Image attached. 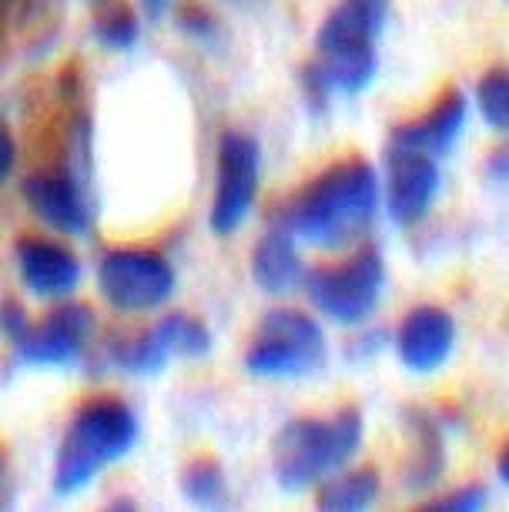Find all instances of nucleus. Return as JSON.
I'll return each instance as SVG.
<instances>
[{
	"instance_id": "ddd939ff",
	"label": "nucleus",
	"mask_w": 509,
	"mask_h": 512,
	"mask_svg": "<svg viewBox=\"0 0 509 512\" xmlns=\"http://www.w3.org/2000/svg\"><path fill=\"white\" fill-rule=\"evenodd\" d=\"M389 21V0H339L315 34L319 54H366L376 51Z\"/></svg>"
},
{
	"instance_id": "f8f14e48",
	"label": "nucleus",
	"mask_w": 509,
	"mask_h": 512,
	"mask_svg": "<svg viewBox=\"0 0 509 512\" xmlns=\"http://www.w3.org/2000/svg\"><path fill=\"white\" fill-rule=\"evenodd\" d=\"M24 198L34 208V215L51 225L61 235L81 238L91 231V205L84 195L81 181L67 171H41L24 181Z\"/></svg>"
},
{
	"instance_id": "f03ea898",
	"label": "nucleus",
	"mask_w": 509,
	"mask_h": 512,
	"mask_svg": "<svg viewBox=\"0 0 509 512\" xmlns=\"http://www.w3.org/2000/svg\"><path fill=\"white\" fill-rule=\"evenodd\" d=\"M141 422L128 402L121 399H91L81 405L67 422V432L57 449L54 466V492L74 496L88 489L101 469L121 462L138 446Z\"/></svg>"
},
{
	"instance_id": "5701e85b",
	"label": "nucleus",
	"mask_w": 509,
	"mask_h": 512,
	"mask_svg": "<svg viewBox=\"0 0 509 512\" xmlns=\"http://www.w3.org/2000/svg\"><path fill=\"white\" fill-rule=\"evenodd\" d=\"M31 325V318H27V312L17 302H11V298H7V302H0V332H4L7 338H21V332L24 328Z\"/></svg>"
},
{
	"instance_id": "b1692460",
	"label": "nucleus",
	"mask_w": 509,
	"mask_h": 512,
	"mask_svg": "<svg viewBox=\"0 0 509 512\" xmlns=\"http://www.w3.org/2000/svg\"><path fill=\"white\" fill-rule=\"evenodd\" d=\"M14 161H17V144H14V134L0 121V181H7V175L14 171Z\"/></svg>"
},
{
	"instance_id": "bb28decb",
	"label": "nucleus",
	"mask_w": 509,
	"mask_h": 512,
	"mask_svg": "<svg viewBox=\"0 0 509 512\" xmlns=\"http://www.w3.org/2000/svg\"><path fill=\"white\" fill-rule=\"evenodd\" d=\"M24 7H27V0H0V44H4L7 27L17 21V14H21Z\"/></svg>"
},
{
	"instance_id": "6ab92c4d",
	"label": "nucleus",
	"mask_w": 509,
	"mask_h": 512,
	"mask_svg": "<svg viewBox=\"0 0 509 512\" xmlns=\"http://www.w3.org/2000/svg\"><path fill=\"white\" fill-rule=\"evenodd\" d=\"M181 496L198 509H225L232 502L225 469L215 459H195L181 472Z\"/></svg>"
},
{
	"instance_id": "423d86ee",
	"label": "nucleus",
	"mask_w": 509,
	"mask_h": 512,
	"mask_svg": "<svg viewBox=\"0 0 509 512\" xmlns=\"http://www.w3.org/2000/svg\"><path fill=\"white\" fill-rule=\"evenodd\" d=\"M211 332L191 315H165L138 335L111 342V365L128 375H158L171 359H205Z\"/></svg>"
},
{
	"instance_id": "aec40b11",
	"label": "nucleus",
	"mask_w": 509,
	"mask_h": 512,
	"mask_svg": "<svg viewBox=\"0 0 509 512\" xmlns=\"http://www.w3.org/2000/svg\"><path fill=\"white\" fill-rule=\"evenodd\" d=\"M476 104L489 128L509 131V71H489L476 84Z\"/></svg>"
},
{
	"instance_id": "4468645a",
	"label": "nucleus",
	"mask_w": 509,
	"mask_h": 512,
	"mask_svg": "<svg viewBox=\"0 0 509 512\" xmlns=\"http://www.w3.org/2000/svg\"><path fill=\"white\" fill-rule=\"evenodd\" d=\"M17 275L34 298H67L81 285V262L47 238H21L14 248Z\"/></svg>"
},
{
	"instance_id": "cd10ccee",
	"label": "nucleus",
	"mask_w": 509,
	"mask_h": 512,
	"mask_svg": "<svg viewBox=\"0 0 509 512\" xmlns=\"http://www.w3.org/2000/svg\"><path fill=\"white\" fill-rule=\"evenodd\" d=\"M496 476H499V482L503 486H509V446L499 452V462H496Z\"/></svg>"
},
{
	"instance_id": "20e7f679",
	"label": "nucleus",
	"mask_w": 509,
	"mask_h": 512,
	"mask_svg": "<svg viewBox=\"0 0 509 512\" xmlns=\"http://www.w3.org/2000/svg\"><path fill=\"white\" fill-rule=\"evenodd\" d=\"M325 362V332L312 315L295 308L268 312L245 355L255 379H305Z\"/></svg>"
},
{
	"instance_id": "9d476101",
	"label": "nucleus",
	"mask_w": 509,
	"mask_h": 512,
	"mask_svg": "<svg viewBox=\"0 0 509 512\" xmlns=\"http://www.w3.org/2000/svg\"><path fill=\"white\" fill-rule=\"evenodd\" d=\"M439 161L386 148V208L396 225H416L439 195Z\"/></svg>"
},
{
	"instance_id": "412c9836",
	"label": "nucleus",
	"mask_w": 509,
	"mask_h": 512,
	"mask_svg": "<svg viewBox=\"0 0 509 512\" xmlns=\"http://www.w3.org/2000/svg\"><path fill=\"white\" fill-rule=\"evenodd\" d=\"M94 34H98V41L104 47H111V51H131L141 34L138 17H134L128 7H114V11H108L94 24Z\"/></svg>"
},
{
	"instance_id": "9b49d317",
	"label": "nucleus",
	"mask_w": 509,
	"mask_h": 512,
	"mask_svg": "<svg viewBox=\"0 0 509 512\" xmlns=\"http://www.w3.org/2000/svg\"><path fill=\"white\" fill-rule=\"evenodd\" d=\"M456 345V322L446 308L419 305L402 318L396 332V355L409 372L432 375L449 362Z\"/></svg>"
},
{
	"instance_id": "4be33fe9",
	"label": "nucleus",
	"mask_w": 509,
	"mask_h": 512,
	"mask_svg": "<svg viewBox=\"0 0 509 512\" xmlns=\"http://www.w3.org/2000/svg\"><path fill=\"white\" fill-rule=\"evenodd\" d=\"M489 499V492L479 486V482H469V486H459L453 492H446V496L432 499L429 509H439V512H476L483 509Z\"/></svg>"
},
{
	"instance_id": "393cba45",
	"label": "nucleus",
	"mask_w": 509,
	"mask_h": 512,
	"mask_svg": "<svg viewBox=\"0 0 509 512\" xmlns=\"http://www.w3.org/2000/svg\"><path fill=\"white\" fill-rule=\"evenodd\" d=\"M486 175L493 181H499V185H509V141L503 144V148H496L493 154H489Z\"/></svg>"
},
{
	"instance_id": "7ed1b4c3",
	"label": "nucleus",
	"mask_w": 509,
	"mask_h": 512,
	"mask_svg": "<svg viewBox=\"0 0 509 512\" xmlns=\"http://www.w3.org/2000/svg\"><path fill=\"white\" fill-rule=\"evenodd\" d=\"M359 409H339L325 419H295L275 439L272 469L285 492H305L339 472L362 446Z\"/></svg>"
},
{
	"instance_id": "c85d7f7f",
	"label": "nucleus",
	"mask_w": 509,
	"mask_h": 512,
	"mask_svg": "<svg viewBox=\"0 0 509 512\" xmlns=\"http://www.w3.org/2000/svg\"><path fill=\"white\" fill-rule=\"evenodd\" d=\"M168 4H171V0H141V7L148 11V17H161L168 11Z\"/></svg>"
},
{
	"instance_id": "f3484780",
	"label": "nucleus",
	"mask_w": 509,
	"mask_h": 512,
	"mask_svg": "<svg viewBox=\"0 0 509 512\" xmlns=\"http://www.w3.org/2000/svg\"><path fill=\"white\" fill-rule=\"evenodd\" d=\"M409 432H412V456L406 466V486L409 489H429L443 476L446 466V442L443 425L432 419L429 412H409Z\"/></svg>"
},
{
	"instance_id": "6e6552de",
	"label": "nucleus",
	"mask_w": 509,
	"mask_h": 512,
	"mask_svg": "<svg viewBox=\"0 0 509 512\" xmlns=\"http://www.w3.org/2000/svg\"><path fill=\"white\" fill-rule=\"evenodd\" d=\"M258 178H262V148L252 134L228 131L218 144V178L215 201H211V231L215 235H235L252 215L258 198Z\"/></svg>"
},
{
	"instance_id": "0eeeda50",
	"label": "nucleus",
	"mask_w": 509,
	"mask_h": 512,
	"mask_svg": "<svg viewBox=\"0 0 509 512\" xmlns=\"http://www.w3.org/2000/svg\"><path fill=\"white\" fill-rule=\"evenodd\" d=\"M98 285L118 312H148L165 305L175 292V268L158 251L118 248L101 258Z\"/></svg>"
},
{
	"instance_id": "a878e982",
	"label": "nucleus",
	"mask_w": 509,
	"mask_h": 512,
	"mask_svg": "<svg viewBox=\"0 0 509 512\" xmlns=\"http://www.w3.org/2000/svg\"><path fill=\"white\" fill-rule=\"evenodd\" d=\"M14 502V472H11V456L0 446V509H7Z\"/></svg>"
},
{
	"instance_id": "f257e3e1",
	"label": "nucleus",
	"mask_w": 509,
	"mask_h": 512,
	"mask_svg": "<svg viewBox=\"0 0 509 512\" xmlns=\"http://www.w3.org/2000/svg\"><path fill=\"white\" fill-rule=\"evenodd\" d=\"M379 175L359 158L339 161L325 175L309 181L285 208L282 228L292 238L319 248H345L362 238L379 211Z\"/></svg>"
},
{
	"instance_id": "2eb2a0df",
	"label": "nucleus",
	"mask_w": 509,
	"mask_h": 512,
	"mask_svg": "<svg viewBox=\"0 0 509 512\" xmlns=\"http://www.w3.org/2000/svg\"><path fill=\"white\" fill-rule=\"evenodd\" d=\"M466 114L469 104L463 98V91H446L443 98L432 104L429 114L402 124V128L392 131L389 148L392 151H416V154H429V158H443L456 148L459 134L466 128Z\"/></svg>"
},
{
	"instance_id": "1a4fd4ad",
	"label": "nucleus",
	"mask_w": 509,
	"mask_h": 512,
	"mask_svg": "<svg viewBox=\"0 0 509 512\" xmlns=\"http://www.w3.org/2000/svg\"><path fill=\"white\" fill-rule=\"evenodd\" d=\"M94 335V312L88 305L67 302L41 322H31L14 338L17 359L34 369H67L88 349Z\"/></svg>"
},
{
	"instance_id": "39448f33",
	"label": "nucleus",
	"mask_w": 509,
	"mask_h": 512,
	"mask_svg": "<svg viewBox=\"0 0 509 512\" xmlns=\"http://www.w3.org/2000/svg\"><path fill=\"white\" fill-rule=\"evenodd\" d=\"M382 285H386V262L379 248H359L349 262L322 265L305 278V295L325 318L339 325H359L376 312Z\"/></svg>"
},
{
	"instance_id": "a211bd4d",
	"label": "nucleus",
	"mask_w": 509,
	"mask_h": 512,
	"mask_svg": "<svg viewBox=\"0 0 509 512\" xmlns=\"http://www.w3.org/2000/svg\"><path fill=\"white\" fill-rule=\"evenodd\" d=\"M379 496V472L376 469H352L342 476L322 479L319 509L325 512H362Z\"/></svg>"
},
{
	"instance_id": "dca6fc26",
	"label": "nucleus",
	"mask_w": 509,
	"mask_h": 512,
	"mask_svg": "<svg viewBox=\"0 0 509 512\" xmlns=\"http://www.w3.org/2000/svg\"><path fill=\"white\" fill-rule=\"evenodd\" d=\"M252 278L268 295H288L295 285H302V258L295 248V238L278 225L258 238L252 251Z\"/></svg>"
}]
</instances>
